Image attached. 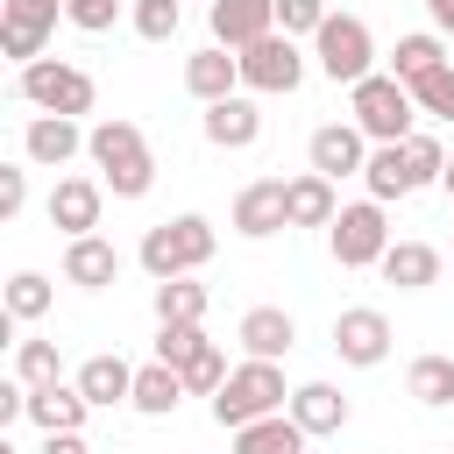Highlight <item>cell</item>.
I'll use <instances>...</instances> for the list:
<instances>
[{"instance_id":"cell-1","label":"cell","mask_w":454,"mask_h":454,"mask_svg":"<svg viewBox=\"0 0 454 454\" xmlns=\"http://www.w3.org/2000/svg\"><path fill=\"white\" fill-rule=\"evenodd\" d=\"M213 248H220L213 220H206V213H177V220H156V227L142 234L135 262L149 270V284H163V277H199V270L213 262Z\"/></svg>"},{"instance_id":"cell-2","label":"cell","mask_w":454,"mask_h":454,"mask_svg":"<svg viewBox=\"0 0 454 454\" xmlns=\"http://www.w3.org/2000/svg\"><path fill=\"white\" fill-rule=\"evenodd\" d=\"M85 156H92V170L106 177L114 199H149V184H156V156H149V142H142L135 121H99V128L85 135Z\"/></svg>"},{"instance_id":"cell-3","label":"cell","mask_w":454,"mask_h":454,"mask_svg":"<svg viewBox=\"0 0 454 454\" xmlns=\"http://www.w3.org/2000/svg\"><path fill=\"white\" fill-rule=\"evenodd\" d=\"M348 114H355V128H362L369 142H404V135H419V128H411V121H419V99H411V85H404L397 71L355 78V85H348Z\"/></svg>"},{"instance_id":"cell-4","label":"cell","mask_w":454,"mask_h":454,"mask_svg":"<svg viewBox=\"0 0 454 454\" xmlns=\"http://www.w3.org/2000/svg\"><path fill=\"white\" fill-rule=\"evenodd\" d=\"M291 404V390H284V369L277 362H262V355H248V362H234L227 369V383L213 390V426H248V419H270V411H284Z\"/></svg>"},{"instance_id":"cell-5","label":"cell","mask_w":454,"mask_h":454,"mask_svg":"<svg viewBox=\"0 0 454 454\" xmlns=\"http://www.w3.org/2000/svg\"><path fill=\"white\" fill-rule=\"evenodd\" d=\"M21 99L35 106V114H92V99H99V85H92V71H78V64H64V57H35V64H21Z\"/></svg>"},{"instance_id":"cell-6","label":"cell","mask_w":454,"mask_h":454,"mask_svg":"<svg viewBox=\"0 0 454 454\" xmlns=\"http://www.w3.org/2000/svg\"><path fill=\"white\" fill-rule=\"evenodd\" d=\"M312 57H319V71L333 85H355V78L376 71V35H369L362 14H326L319 35H312Z\"/></svg>"},{"instance_id":"cell-7","label":"cell","mask_w":454,"mask_h":454,"mask_svg":"<svg viewBox=\"0 0 454 454\" xmlns=\"http://www.w3.org/2000/svg\"><path fill=\"white\" fill-rule=\"evenodd\" d=\"M326 248H333V262H340V270H376V262H383V248H390L383 199H355V206H340V213H333V227H326Z\"/></svg>"},{"instance_id":"cell-8","label":"cell","mask_w":454,"mask_h":454,"mask_svg":"<svg viewBox=\"0 0 454 454\" xmlns=\"http://www.w3.org/2000/svg\"><path fill=\"white\" fill-rule=\"evenodd\" d=\"M305 85V50H298V35H262V43H248L241 50V92H298Z\"/></svg>"},{"instance_id":"cell-9","label":"cell","mask_w":454,"mask_h":454,"mask_svg":"<svg viewBox=\"0 0 454 454\" xmlns=\"http://www.w3.org/2000/svg\"><path fill=\"white\" fill-rule=\"evenodd\" d=\"M305 163L319 170V177H362L369 170V135L355 128V121H326V128H312V142H305Z\"/></svg>"},{"instance_id":"cell-10","label":"cell","mask_w":454,"mask_h":454,"mask_svg":"<svg viewBox=\"0 0 454 454\" xmlns=\"http://www.w3.org/2000/svg\"><path fill=\"white\" fill-rule=\"evenodd\" d=\"M0 7H7L0 14V50L14 64H35L43 43H50V28H57V14H64V0H0Z\"/></svg>"},{"instance_id":"cell-11","label":"cell","mask_w":454,"mask_h":454,"mask_svg":"<svg viewBox=\"0 0 454 454\" xmlns=\"http://www.w3.org/2000/svg\"><path fill=\"white\" fill-rule=\"evenodd\" d=\"M43 213H50V227H64V241L92 234V227H99V213H106V177H57Z\"/></svg>"},{"instance_id":"cell-12","label":"cell","mask_w":454,"mask_h":454,"mask_svg":"<svg viewBox=\"0 0 454 454\" xmlns=\"http://www.w3.org/2000/svg\"><path fill=\"white\" fill-rule=\"evenodd\" d=\"M333 355H340L348 369H376V362L390 355V319H383L376 305H348V312L333 319Z\"/></svg>"},{"instance_id":"cell-13","label":"cell","mask_w":454,"mask_h":454,"mask_svg":"<svg viewBox=\"0 0 454 454\" xmlns=\"http://www.w3.org/2000/svg\"><path fill=\"white\" fill-rule=\"evenodd\" d=\"M227 220H234V234H241V241H270L277 227H291V206H284V177H255V184H241Z\"/></svg>"},{"instance_id":"cell-14","label":"cell","mask_w":454,"mask_h":454,"mask_svg":"<svg viewBox=\"0 0 454 454\" xmlns=\"http://www.w3.org/2000/svg\"><path fill=\"white\" fill-rule=\"evenodd\" d=\"M184 92H192L199 106H213V99H227V92H241V50H227V43L192 50V57H184Z\"/></svg>"},{"instance_id":"cell-15","label":"cell","mask_w":454,"mask_h":454,"mask_svg":"<svg viewBox=\"0 0 454 454\" xmlns=\"http://www.w3.org/2000/svg\"><path fill=\"white\" fill-rule=\"evenodd\" d=\"M85 135H92V128H78L71 114H35V121L21 128V156L43 163V170H64V163L85 149Z\"/></svg>"},{"instance_id":"cell-16","label":"cell","mask_w":454,"mask_h":454,"mask_svg":"<svg viewBox=\"0 0 454 454\" xmlns=\"http://www.w3.org/2000/svg\"><path fill=\"white\" fill-rule=\"evenodd\" d=\"M206 21H213V43L248 50V43L277 35V0H213V7H206Z\"/></svg>"},{"instance_id":"cell-17","label":"cell","mask_w":454,"mask_h":454,"mask_svg":"<svg viewBox=\"0 0 454 454\" xmlns=\"http://www.w3.org/2000/svg\"><path fill=\"white\" fill-rule=\"evenodd\" d=\"M206 142L213 149H255V135H262V114H255V99L248 92H227V99H213L206 106Z\"/></svg>"},{"instance_id":"cell-18","label":"cell","mask_w":454,"mask_h":454,"mask_svg":"<svg viewBox=\"0 0 454 454\" xmlns=\"http://www.w3.org/2000/svg\"><path fill=\"white\" fill-rule=\"evenodd\" d=\"M121 277V248L106 241V234H78V241H64V284H78V291H106Z\"/></svg>"},{"instance_id":"cell-19","label":"cell","mask_w":454,"mask_h":454,"mask_svg":"<svg viewBox=\"0 0 454 454\" xmlns=\"http://www.w3.org/2000/svg\"><path fill=\"white\" fill-rule=\"evenodd\" d=\"M234 340H241V355L284 362V355H291V340H298V326H291V312H284V305H248V312H241V326H234Z\"/></svg>"},{"instance_id":"cell-20","label":"cell","mask_w":454,"mask_h":454,"mask_svg":"<svg viewBox=\"0 0 454 454\" xmlns=\"http://www.w3.org/2000/svg\"><path fill=\"white\" fill-rule=\"evenodd\" d=\"M71 383L85 390V404H92V411H114V404H128V397H135V369H128L121 355H85Z\"/></svg>"},{"instance_id":"cell-21","label":"cell","mask_w":454,"mask_h":454,"mask_svg":"<svg viewBox=\"0 0 454 454\" xmlns=\"http://www.w3.org/2000/svg\"><path fill=\"white\" fill-rule=\"evenodd\" d=\"M362 184H369V199H411L419 192V170H411V149L404 142H376L369 149V170H362Z\"/></svg>"},{"instance_id":"cell-22","label":"cell","mask_w":454,"mask_h":454,"mask_svg":"<svg viewBox=\"0 0 454 454\" xmlns=\"http://www.w3.org/2000/svg\"><path fill=\"white\" fill-rule=\"evenodd\" d=\"M376 270H383V284H397V291H426V284H440V248H433V241H390Z\"/></svg>"},{"instance_id":"cell-23","label":"cell","mask_w":454,"mask_h":454,"mask_svg":"<svg viewBox=\"0 0 454 454\" xmlns=\"http://www.w3.org/2000/svg\"><path fill=\"white\" fill-rule=\"evenodd\" d=\"M85 390L78 383H43V390H28V419L43 426V433H85Z\"/></svg>"},{"instance_id":"cell-24","label":"cell","mask_w":454,"mask_h":454,"mask_svg":"<svg viewBox=\"0 0 454 454\" xmlns=\"http://www.w3.org/2000/svg\"><path fill=\"white\" fill-rule=\"evenodd\" d=\"M305 426L291 419V411H270V419H248V426H234V454H305Z\"/></svg>"},{"instance_id":"cell-25","label":"cell","mask_w":454,"mask_h":454,"mask_svg":"<svg viewBox=\"0 0 454 454\" xmlns=\"http://www.w3.org/2000/svg\"><path fill=\"white\" fill-rule=\"evenodd\" d=\"M284 206H291V227H333L340 199H333V177L305 170V177H284Z\"/></svg>"},{"instance_id":"cell-26","label":"cell","mask_w":454,"mask_h":454,"mask_svg":"<svg viewBox=\"0 0 454 454\" xmlns=\"http://www.w3.org/2000/svg\"><path fill=\"white\" fill-rule=\"evenodd\" d=\"M284 411H291V419H298V426H305L312 440H319V433H340V426H348V397H340L333 383H298Z\"/></svg>"},{"instance_id":"cell-27","label":"cell","mask_w":454,"mask_h":454,"mask_svg":"<svg viewBox=\"0 0 454 454\" xmlns=\"http://www.w3.org/2000/svg\"><path fill=\"white\" fill-rule=\"evenodd\" d=\"M142 419H170L177 404H184V376L170 369V362H149V369H135V397H128Z\"/></svg>"},{"instance_id":"cell-28","label":"cell","mask_w":454,"mask_h":454,"mask_svg":"<svg viewBox=\"0 0 454 454\" xmlns=\"http://www.w3.org/2000/svg\"><path fill=\"white\" fill-rule=\"evenodd\" d=\"M447 64V35L440 28H411V35H397V50H390V71L404 78V85H419L426 71H440Z\"/></svg>"},{"instance_id":"cell-29","label":"cell","mask_w":454,"mask_h":454,"mask_svg":"<svg viewBox=\"0 0 454 454\" xmlns=\"http://www.w3.org/2000/svg\"><path fill=\"white\" fill-rule=\"evenodd\" d=\"M404 397H419L426 411H447L454 404V355H419L404 369Z\"/></svg>"},{"instance_id":"cell-30","label":"cell","mask_w":454,"mask_h":454,"mask_svg":"<svg viewBox=\"0 0 454 454\" xmlns=\"http://www.w3.org/2000/svg\"><path fill=\"white\" fill-rule=\"evenodd\" d=\"M50 298H57V291H50V277H43V270H14V277H7V319H14V326L43 319V312H50Z\"/></svg>"},{"instance_id":"cell-31","label":"cell","mask_w":454,"mask_h":454,"mask_svg":"<svg viewBox=\"0 0 454 454\" xmlns=\"http://www.w3.org/2000/svg\"><path fill=\"white\" fill-rule=\"evenodd\" d=\"M57 376H64V355H57V340H14V383L43 390V383H57Z\"/></svg>"},{"instance_id":"cell-32","label":"cell","mask_w":454,"mask_h":454,"mask_svg":"<svg viewBox=\"0 0 454 454\" xmlns=\"http://www.w3.org/2000/svg\"><path fill=\"white\" fill-rule=\"evenodd\" d=\"M156 319H206V284H192V277H163L156 284Z\"/></svg>"},{"instance_id":"cell-33","label":"cell","mask_w":454,"mask_h":454,"mask_svg":"<svg viewBox=\"0 0 454 454\" xmlns=\"http://www.w3.org/2000/svg\"><path fill=\"white\" fill-rule=\"evenodd\" d=\"M199 348H206V326H192V319H156V362L184 369Z\"/></svg>"},{"instance_id":"cell-34","label":"cell","mask_w":454,"mask_h":454,"mask_svg":"<svg viewBox=\"0 0 454 454\" xmlns=\"http://www.w3.org/2000/svg\"><path fill=\"white\" fill-rule=\"evenodd\" d=\"M177 376H184V397H213V390L227 383V348H220V340H206Z\"/></svg>"},{"instance_id":"cell-35","label":"cell","mask_w":454,"mask_h":454,"mask_svg":"<svg viewBox=\"0 0 454 454\" xmlns=\"http://www.w3.org/2000/svg\"><path fill=\"white\" fill-rule=\"evenodd\" d=\"M128 21H135L142 43H170L177 21H184V7H177V0H128Z\"/></svg>"},{"instance_id":"cell-36","label":"cell","mask_w":454,"mask_h":454,"mask_svg":"<svg viewBox=\"0 0 454 454\" xmlns=\"http://www.w3.org/2000/svg\"><path fill=\"white\" fill-rule=\"evenodd\" d=\"M411 99H419V114H433V121H454V64L426 71V78L411 85Z\"/></svg>"},{"instance_id":"cell-37","label":"cell","mask_w":454,"mask_h":454,"mask_svg":"<svg viewBox=\"0 0 454 454\" xmlns=\"http://www.w3.org/2000/svg\"><path fill=\"white\" fill-rule=\"evenodd\" d=\"M326 14H333L326 0H277V28H284V35H319Z\"/></svg>"},{"instance_id":"cell-38","label":"cell","mask_w":454,"mask_h":454,"mask_svg":"<svg viewBox=\"0 0 454 454\" xmlns=\"http://www.w3.org/2000/svg\"><path fill=\"white\" fill-rule=\"evenodd\" d=\"M64 21L85 28V35H106L121 21V0H64Z\"/></svg>"},{"instance_id":"cell-39","label":"cell","mask_w":454,"mask_h":454,"mask_svg":"<svg viewBox=\"0 0 454 454\" xmlns=\"http://www.w3.org/2000/svg\"><path fill=\"white\" fill-rule=\"evenodd\" d=\"M21 206H28V170L0 163V220H21Z\"/></svg>"},{"instance_id":"cell-40","label":"cell","mask_w":454,"mask_h":454,"mask_svg":"<svg viewBox=\"0 0 454 454\" xmlns=\"http://www.w3.org/2000/svg\"><path fill=\"white\" fill-rule=\"evenodd\" d=\"M43 454H85V433H43Z\"/></svg>"},{"instance_id":"cell-41","label":"cell","mask_w":454,"mask_h":454,"mask_svg":"<svg viewBox=\"0 0 454 454\" xmlns=\"http://www.w3.org/2000/svg\"><path fill=\"white\" fill-rule=\"evenodd\" d=\"M426 14H433V28H440V35H454V0H426Z\"/></svg>"},{"instance_id":"cell-42","label":"cell","mask_w":454,"mask_h":454,"mask_svg":"<svg viewBox=\"0 0 454 454\" xmlns=\"http://www.w3.org/2000/svg\"><path fill=\"white\" fill-rule=\"evenodd\" d=\"M440 192H447V199H454V156H447V177H440Z\"/></svg>"}]
</instances>
